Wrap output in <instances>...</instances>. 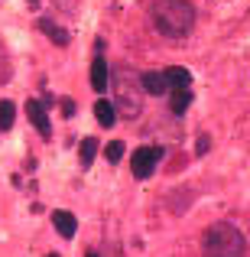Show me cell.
Wrapping results in <instances>:
<instances>
[{
	"mask_svg": "<svg viewBox=\"0 0 250 257\" xmlns=\"http://www.w3.org/2000/svg\"><path fill=\"white\" fill-rule=\"evenodd\" d=\"M153 26L166 39H182L195 26V7L188 0H156L153 7Z\"/></svg>",
	"mask_w": 250,
	"mask_h": 257,
	"instance_id": "1",
	"label": "cell"
},
{
	"mask_svg": "<svg viewBox=\"0 0 250 257\" xmlns=\"http://www.w3.org/2000/svg\"><path fill=\"white\" fill-rule=\"evenodd\" d=\"M201 247H205L208 257H244L247 241L240 234V228H234L231 221H218V225H211L205 231Z\"/></svg>",
	"mask_w": 250,
	"mask_h": 257,
	"instance_id": "2",
	"label": "cell"
},
{
	"mask_svg": "<svg viewBox=\"0 0 250 257\" xmlns=\"http://www.w3.org/2000/svg\"><path fill=\"white\" fill-rule=\"evenodd\" d=\"M107 85H114V91H117V104L114 107H120L127 117H137L140 107H143V88H140L137 78H127V72L117 69V78Z\"/></svg>",
	"mask_w": 250,
	"mask_h": 257,
	"instance_id": "3",
	"label": "cell"
},
{
	"mask_svg": "<svg viewBox=\"0 0 250 257\" xmlns=\"http://www.w3.org/2000/svg\"><path fill=\"white\" fill-rule=\"evenodd\" d=\"M159 160H163V147H140L130 157V170H133L137 179H150V176L156 173Z\"/></svg>",
	"mask_w": 250,
	"mask_h": 257,
	"instance_id": "4",
	"label": "cell"
},
{
	"mask_svg": "<svg viewBox=\"0 0 250 257\" xmlns=\"http://www.w3.org/2000/svg\"><path fill=\"white\" fill-rule=\"evenodd\" d=\"M26 114H30L33 127H36L43 137H52V124H49V111H46L39 101H26Z\"/></svg>",
	"mask_w": 250,
	"mask_h": 257,
	"instance_id": "5",
	"label": "cell"
},
{
	"mask_svg": "<svg viewBox=\"0 0 250 257\" xmlns=\"http://www.w3.org/2000/svg\"><path fill=\"white\" fill-rule=\"evenodd\" d=\"M52 225H56V231L62 234V238H75L78 231V221L72 212H65V208H59V212H52Z\"/></svg>",
	"mask_w": 250,
	"mask_h": 257,
	"instance_id": "6",
	"label": "cell"
},
{
	"mask_svg": "<svg viewBox=\"0 0 250 257\" xmlns=\"http://www.w3.org/2000/svg\"><path fill=\"white\" fill-rule=\"evenodd\" d=\"M107 82H111V69H107L104 56H94V62H91V88L94 91H104Z\"/></svg>",
	"mask_w": 250,
	"mask_h": 257,
	"instance_id": "7",
	"label": "cell"
},
{
	"mask_svg": "<svg viewBox=\"0 0 250 257\" xmlns=\"http://www.w3.org/2000/svg\"><path fill=\"white\" fill-rule=\"evenodd\" d=\"M140 88H143L146 94H156V98L169 91V85H166L163 72H143V75H140Z\"/></svg>",
	"mask_w": 250,
	"mask_h": 257,
	"instance_id": "8",
	"label": "cell"
},
{
	"mask_svg": "<svg viewBox=\"0 0 250 257\" xmlns=\"http://www.w3.org/2000/svg\"><path fill=\"white\" fill-rule=\"evenodd\" d=\"M163 78H166V85L172 88V91H175V88H188V85H192V72L182 69V65H169V69L163 72Z\"/></svg>",
	"mask_w": 250,
	"mask_h": 257,
	"instance_id": "9",
	"label": "cell"
},
{
	"mask_svg": "<svg viewBox=\"0 0 250 257\" xmlns=\"http://www.w3.org/2000/svg\"><path fill=\"white\" fill-rule=\"evenodd\" d=\"M94 117H98L101 127H111L114 120H117V111H114V101H94Z\"/></svg>",
	"mask_w": 250,
	"mask_h": 257,
	"instance_id": "10",
	"label": "cell"
},
{
	"mask_svg": "<svg viewBox=\"0 0 250 257\" xmlns=\"http://www.w3.org/2000/svg\"><path fill=\"white\" fill-rule=\"evenodd\" d=\"M39 30H43L46 36H49L52 43H56V46H69V33H65L62 26H56L52 20H39Z\"/></svg>",
	"mask_w": 250,
	"mask_h": 257,
	"instance_id": "11",
	"label": "cell"
},
{
	"mask_svg": "<svg viewBox=\"0 0 250 257\" xmlns=\"http://www.w3.org/2000/svg\"><path fill=\"white\" fill-rule=\"evenodd\" d=\"M188 104H192V91H188V88H175V91H172V101H169L172 114H185Z\"/></svg>",
	"mask_w": 250,
	"mask_h": 257,
	"instance_id": "12",
	"label": "cell"
},
{
	"mask_svg": "<svg viewBox=\"0 0 250 257\" xmlns=\"http://www.w3.org/2000/svg\"><path fill=\"white\" fill-rule=\"evenodd\" d=\"M78 157H82V166H91L94 157H98V140H94V137H85L82 147H78Z\"/></svg>",
	"mask_w": 250,
	"mask_h": 257,
	"instance_id": "13",
	"label": "cell"
},
{
	"mask_svg": "<svg viewBox=\"0 0 250 257\" xmlns=\"http://www.w3.org/2000/svg\"><path fill=\"white\" fill-rule=\"evenodd\" d=\"M17 120V104L13 101H0V131H10Z\"/></svg>",
	"mask_w": 250,
	"mask_h": 257,
	"instance_id": "14",
	"label": "cell"
},
{
	"mask_svg": "<svg viewBox=\"0 0 250 257\" xmlns=\"http://www.w3.org/2000/svg\"><path fill=\"white\" fill-rule=\"evenodd\" d=\"M124 150H127V147L120 144V140H111V144H107V150H104L107 163H120V160H124Z\"/></svg>",
	"mask_w": 250,
	"mask_h": 257,
	"instance_id": "15",
	"label": "cell"
},
{
	"mask_svg": "<svg viewBox=\"0 0 250 257\" xmlns=\"http://www.w3.org/2000/svg\"><path fill=\"white\" fill-rule=\"evenodd\" d=\"M208 147H211V140H208V134H201V137H198V144H195V153L201 157V153H208Z\"/></svg>",
	"mask_w": 250,
	"mask_h": 257,
	"instance_id": "16",
	"label": "cell"
},
{
	"mask_svg": "<svg viewBox=\"0 0 250 257\" xmlns=\"http://www.w3.org/2000/svg\"><path fill=\"white\" fill-rule=\"evenodd\" d=\"M62 114H65V117L75 114V101H72V98H62Z\"/></svg>",
	"mask_w": 250,
	"mask_h": 257,
	"instance_id": "17",
	"label": "cell"
},
{
	"mask_svg": "<svg viewBox=\"0 0 250 257\" xmlns=\"http://www.w3.org/2000/svg\"><path fill=\"white\" fill-rule=\"evenodd\" d=\"M26 7H33V10H36V7H39V0H26Z\"/></svg>",
	"mask_w": 250,
	"mask_h": 257,
	"instance_id": "18",
	"label": "cell"
},
{
	"mask_svg": "<svg viewBox=\"0 0 250 257\" xmlns=\"http://www.w3.org/2000/svg\"><path fill=\"white\" fill-rule=\"evenodd\" d=\"M88 257H98V254H94V251H88Z\"/></svg>",
	"mask_w": 250,
	"mask_h": 257,
	"instance_id": "19",
	"label": "cell"
},
{
	"mask_svg": "<svg viewBox=\"0 0 250 257\" xmlns=\"http://www.w3.org/2000/svg\"><path fill=\"white\" fill-rule=\"evenodd\" d=\"M49 257H59V254H49Z\"/></svg>",
	"mask_w": 250,
	"mask_h": 257,
	"instance_id": "20",
	"label": "cell"
}]
</instances>
